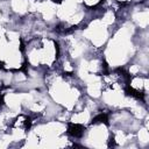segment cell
<instances>
[{
	"label": "cell",
	"instance_id": "6da1fadb",
	"mask_svg": "<svg viewBox=\"0 0 149 149\" xmlns=\"http://www.w3.org/2000/svg\"><path fill=\"white\" fill-rule=\"evenodd\" d=\"M80 147L111 148V128L107 122H91L86 126Z\"/></svg>",
	"mask_w": 149,
	"mask_h": 149
},
{
	"label": "cell",
	"instance_id": "7a4b0ae2",
	"mask_svg": "<svg viewBox=\"0 0 149 149\" xmlns=\"http://www.w3.org/2000/svg\"><path fill=\"white\" fill-rule=\"evenodd\" d=\"M3 106V94L1 93V91H0V108Z\"/></svg>",
	"mask_w": 149,
	"mask_h": 149
}]
</instances>
